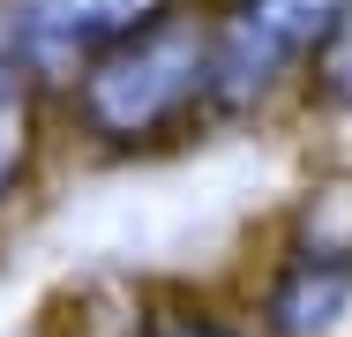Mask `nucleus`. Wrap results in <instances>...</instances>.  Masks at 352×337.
Masks as SVG:
<instances>
[{
    "instance_id": "nucleus-3",
    "label": "nucleus",
    "mask_w": 352,
    "mask_h": 337,
    "mask_svg": "<svg viewBox=\"0 0 352 337\" xmlns=\"http://www.w3.org/2000/svg\"><path fill=\"white\" fill-rule=\"evenodd\" d=\"M180 0H15V23H23V45L45 75H75L90 53L120 45L128 30L173 15Z\"/></svg>"
},
{
    "instance_id": "nucleus-7",
    "label": "nucleus",
    "mask_w": 352,
    "mask_h": 337,
    "mask_svg": "<svg viewBox=\"0 0 352 337\" xmlns=\"http://www.w3.org/2000/svg\"><path fill=\"white\" fill-rule=\"evenodd\" d=\"M135 337H240V330H225L210 315H150V323H135Z\"/></svg>"
},
{
    "instance_id": "nucleus-5",
    "label": "nucleus",
    "mask_w": 352,
    "mask_h": 337,
    "mask_svg": "<svg viewBox=\"0 0 352 337\" xmlns=\"http://www.w3.org/2000/svg\"><path fill=\"white\" fill-rule=\"evenodd\" d=\"M38 150H45V67L30 61L15 0H8L0 8V210L30 188Z\"/></svg>"
},
{
    "instance_id": "nucleus-1",
    "label": "nucleus",
    "mask_w": 352,
    "mask_h": 337,
    "mask_svg": "<svg viewBox=\"0 0 352 337\" xmlns=\"http://www.w3.org/2000/svg\"><path fill=\"white\" fill-rule=\"evenodd\" d=\"M75 120L105 150H157L217 120V23L157 15L75 67Z\"/></svg>"
},
{
    "instance_id": "nucleus-2",
    "label": "nucleus",
    "mask_w": 352,
    "mask_h": 337,
    "mask_svg": "<svg viewBox=\"0 0 352 337\" xmlns=\"http://www.w3.org/2000/svg\"><path fill=\"white\" fill-rule=\"evenodd\" d=\"M345 0H225L217 15V120L255 113L270 90L307 75Z\"/></svg>"
},
{
    "instance_id": "nucleus-6",
    "label": "nucleus",
    "mask_w": 352,
    "mask_h": 337,
    "mask_svg": "<svg viewBox=\"0 0 352 337\" xmlns=\"http://www.w3.org/2000/svg\"><path fill=\"white\" fill-rule=\"evenodd\" d=\"M307 75H315V98H322V105L352 113V0L330 15V30H322V45H315Z\"/></svg>"
},
{
    "instance_id": "nucleus-4",
    "label": "nucleus",
    "mask_w": 352,
    "mask_h": 337,
    "mask_svg": "<svg viewBox=\"0 0 352 337\" xmlns=\"http://www.w3.org/2000/svg\"><path fill=\"white\" fill-rule=\"evenodd\" d=\"M270 337H345L352 330V248H292L263 292Z\"/></svg>"
}]
</instances>
